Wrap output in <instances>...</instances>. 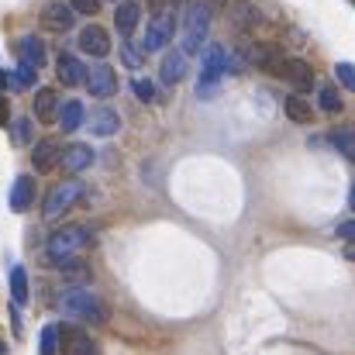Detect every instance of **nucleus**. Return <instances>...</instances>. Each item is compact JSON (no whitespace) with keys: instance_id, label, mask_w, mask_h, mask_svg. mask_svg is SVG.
<instances>
[{"instance_id":"4","label":"nucleus","mask_w":355,"mask_h":355,"mask_svg":"<svg viewBox=\"0 0 355 355\" xmlns=\"http://www.w3.org/2000/svg\"><path fill=\"white\" fill-rule=\"evenodd\" d=\"M83 193H87V187H83L80 180H62V183H55V187L49 190L45 204H42V218H45V221H59L62 214L73 211V204H76Z\"/></svg>"},{"instance_id":"20","label":"nucleus","mask_w":355,"mask_h":355,"mask_svg":"<svg viewBox=\"0 0 355 355\" xmlns=\"http://www.w3.org/2000/svg\"><path fill=\"white\" fill-rule=\"evenodd\" d=\"M138 17H141V7H138V0H121L118 10H114V28H118L121 35L128 38V35L135 31Z\"/></svg>"},{"instance_id":"16","label":"nucleus","mask_w":355,"mask_h":355,"mask_svg":"<svg viewBox=\"0 0 355 355\" xmlns=\"http://www.w3.org/2000/svg\"><path fill=\"white\" fill-rule=\"evenodd\" d=\"M159 76H162L166 87H176V83L187 76V52H183V49H169V52L162 55V69H159Z\"/></svg>"},{"instance_id":"22","label":"nucleus","mask_w":355,"mask_h":355,"mask_svg":"<svg viewBox=\"0 0 355 355\" xmlns=\"http://www.w3.org/2000/svg\"><path fill=\"white\" fill-rule=\"evenodd\" d=\"M232 21H235V28H255L259 24V10H255V3L252 0H235L232 3Z\"/></svg>"},{"instance_id":"35","label":"nucleus","mask_w":355,"mask_h":355,"mask_svg":"<svg viewBox=\"0 0 355 355\" xmlns=\"http://www.w3.org/2000/svg\"><path fill=\"white\" fill-rule=\"evenodd\" d=\"M7 121H10V107H7V101L0 97V124L7 128Z\"/></svg>"},{"instance_id":"31","label":"nucleus","mask_w":355,"mask_h":355,"mask_svg":"<svg viewBox=\"0 0 355 355\" xmlns=\"http://www.w3.org/2000/svg\"><path fill=\"white\" fill-rule=\"evenodd\" d=\"M335 76H338L342 87H349V90L355 94V66L352 62H338V66H335Z\"/></svg>"},{"instance_id":"14","label":"nucleus","mask_w":355,"mask_h":355,"mask_svg":"<svg viewBox=\"0 0 355 355\" xmlns=\"http://www.w3.org/2000/svg\"><path fill=\"white\" fill-rule=\"evenodd\" d=\"M87 128H90V135H97V138H111V135H118L121 131L118 111H111V107H97V111H90V114H87Z\"/></svg>"},{"instance_id":"28","label":"nucleus","mask_w":355,"mask_h":355,"mask_svg":"<svg viewBox=\"0 0 355 355\" xmlns=\"http://www.w3.org/2000/svg\"><path fill=\"white\" fill-rule=\"evenodd\" d=\"M38 352H42V355H59V328H55V324H49V328L42 331Z\"/></svg>"},{"instance_id":"40","label":"nucleus","mask_w":355,"mask_h":355,"mask_svg":"<svg viewBox=\"0 0 355 355\" xmlns=\"http://www.w3.org/2000/svg\"><path fill=\"white\" fill-rule=\"evenodd\" d=\"M162 3H166V0H152V7H155V10H162Z\"/></svg>"},{"instance_id":"39","label":"nucleus","mask_w":355,"mask_h":355,"mask_svg":"<svg viewBox=\"0 0 355 355\" xmlns=\"http://www.w3.org/2000/svg\"><path fill=\"white\" fill-rule=\"evenodd\" d=\"M349 207H352V211H355V187H352V190H349Z\"/></svg>"},{"instance_id":"8","label":"nucleus","mask_w":355,"mask_h":355,"mask_svg":"<svg viewBox=\"0 0 355 355\" xmlns=\"http://www.w3.org/2000/svg\"><path fill=\"white\" fill-rule=\"evenodd\" d=\"M87 90H90V97H101V101L114 97L118 94V73L107 62H97L94 69H87Z\"/></svg>"},{"instance_id":"34","label":"nucleus","mask_w":355,"mask_h":355,"mask_svg":"<svg viewBox=\"0 0 355 355\" xmlns=\"http://www.w3.org/2000/svg\"><path fill=\"white\" fill-rule=\"evenodd\" d=\"M335 232H338V238H345V241H355V221H342Z\"/></svg>"},{"instance_id":"17","label":"nucleus","mask_w":355,"mask_h":355,"mask_svg":"<svg viewBox=\"0 0 355 355\" xmlns=\"http://www.w3.org/2000/svg\"><path fill=\"white\" fill-rule=\"evenodd\" d=\"M59 111H62L59 94H55L52 87H42V90L35 94V118L42 121V124H52V121H59Z\"/></svg>"},{"instance_id":"38","label":"nucleus","mask_w":355,"mask_h":355,"mask_svg":"<svg viewBox=\"0 0 355 355\" xmlns=\"http://www.w3.org/2000/svg\"><path fill=\"white\" fill-rule=\"evenodd\" d=\"M345 259H349V262H355V241H349V245H345Z\"/></svg>"},{"instance_id":"3","label":"nucleus","mask_w":355,"mask_h":355,"mask_svg":"<svg viewBox=\"0 0 355 355\" xmlns=\"http://www.w3.org/2000/svg\"><path fill=\"white\" fill-rule=\"evenodd\" d=\"M90 241H94V238H90V232H87V228L69 225V228H62V232H55V235L49 238L45 252H49V259H52L55 266H62V262L76 259V252H83Z\"/></svg>"},{"instance_id":"23","label":"nucleus","mask_w":355,"mask_h":355,"mask_svg":"<svg viewBox=\"0 0 355 355\" xmlns=\"http://www.w3.org/2000/svg\"><path fill=\"white\" fill-rule=\"evenodd\" d=\"M83 121H87V111H83L80 101H66L62 104V111H59V128L62 131H76Z\"/></svg>"},{"instance_id":"29","label":"nucleus","mask_w":355,"mask_h":355,"mask_svg":"<svg viewBox=\"0 0 355 355\" xmlns=\"http://www.w3.org/2000/svg\"><path fill=\"white\" fill-rule=\"evenodd\" d=\"M10 131H14V145H31V118H17Z\"/></svg>"},{"instance_id":"12","label":"nucleus","mask_w":355,"mask_h":355,"mask_svg":"<svg viewBox=\"0 0 355 355\" xmlns=\"http://www.w3.org/2000/svg\"><path fill=\"white\" fill-rule=\"evenodd\" d=\"M55 76H59L62 87H80V83H87V66H83L73 52H59V59H55Z\"/></svg>"},{"instance_id":"6","label":"nucleus","mask_w":355,"mask_h":355,"mask_svg":"<svg viewBox=\"0 0 355 355\" xmlns=\"http://www.w3.org/2000/svg\"><path fill=\"white\" fill-rule=\"evenodd\" d=\"M266 73H272V76L293 83L297 90H311V87H314V69H311L304 59H293V55H279V59H272Z\"/></svg>"},{"instance_id":"2","label":"nucleus","mask_w":355,"mask_h":355,"mask_svg":"<svg viewBox=\"0 0 355 355\" xmlns=\"http://www.w3.org/2000/svg\"><path fill=\"white\" fill-rule=\"evenodd\" d=\"M228 73V52L221 45H207L200 55V80H197V97H214L221 76Z\"/></svg>"},{"instance_id":"11","label":"nucleus","mask_w":355,"mask_h":355,"mask_svg":"<svg viewBox=\"0 0 355 355\" xmlns=\"http://www.w3.org/2000/svg\"><path fill=\"white\" fill-rule=\"evenodd\" d=\"M59 162H62V145H59L55 138L35 141V148H31V166H35V173H52Z\"/></svg>"},{"instance_id":"24","label":"nucleus","mask_w":355,"mask_h":355,"mask_svg":"<svg viewBox=\"0 0 355 355\" xmlns=\"http://www.w3.org/2000/svg\"><path fill=\"white\" fill-rule=\"evenodd\" d=\"M283 107H286V118L297 121V124H307V121L314 118V114H311V104H307V101H304L300 94L286 97V104H283Z\"/></svg>"},{"instance_id":"21","label":"nucleus","mask_w":355,"mask_h":355,"mask_svg":"<svg viewBox=\"0 0 355 355\" xmlns=\"http://www.w3.org/2000/svg\"><path fill=\"white\" fill-rule=\"evenodd\" d=\"M328 141L355 166V128H335V131H328Z\"/></svg>"},{"instance_id":"15","label":"nucleus","mask_w":355,"mask_h":355,"mask_svg":"<svg viewBox=\"0 0 355 355\" xmlns=\"http://www.w3.org/2000/svg\"><path fill=\"white\" fill-rule=\"evenodd\" d=\"M59 166H62L66 173H83V169L94 166V148L83 145V141H73V145L62 148V162H59Z\"/></svg>"},{"instance_id":"33","label":"nucleus","mask_w":355,"mask_h":355,"mask_svg":"<svg viewBox=\"0 0 355 355\" xmlns=\"http://www.w3.org/2000/svg\"><path fill=\"white\" fill-rule=\"evenodd\" d=\"M69 3H73L80 14H94V10L101 7V0H69Z\"/></svg>"},{"instance_id":"25","label":"nucleus","mask_w":355,"mask_h":355,"mask_svg":"<svg viewBox=\"0 0 355 355\" xmlns=\"http://www.w3.org/2000/svg\"><path fill=\"white\" fill-rule=\"evenodd\" d=\"M10 297H14L17 307L28 300V272H24V266H14L10 269Z\"/></svg>"},{"instance_id":"26","label":"nucleus","mask_w":355,"mask_h":355,"mask_svg":"<svg viewBox=\"0 0 355 355\" xmlns=\"http://www.w3.org/2000/svg\"><path fill=\"white\" fill-rule=\"evenodd\" d=\"M35 80H38V69L28 66V62H21V66L10 73V90H28V87H35Z\"/></svg>"},{"instance_id":"36","label":"nucleus","mask_w":355,"mask_h":355,"mask_svg":"<svg viewBox=\"0 0 355 355\" xmlns=\"http://www.w3.org/2000/svg\"><path fill=\"white\" fill-rule=\"evenodd\" d=\"M200 3H207V7H211V10H218V7H228V3H232V0H200Z\"/></svg>"},{"instance_id":"19","label":"nucleus","mask_w":355,"mask_h":355,"mask_svg":"<svg viewBox=\"0 0 355 355\" xmlns=\"http://www.w3.org/2000/svg\"><path fill=\"white\" fill-rule=\"evenodd\" d=\"M17 55H21V62L42 69V62H45V42H42L38 35H24V38L17 42Z\"/></svg>"},{"instance_id":"27","label":"nucleus","mask_w":355,"mask_h":355,"mask_svg":"<svg viewBox=\"0 0 355 355\" xmlns=\"http://www.w3.org/2000/svg\"><path fill=\"white\" fill-rule=\"evenodd\" d=\"M318 104H321V111H324V114H338V111H342V97H338V90H335V87H321Z\"/></svg>"},{"instance_id":"5","label":"nucleus","mask_w":355,"mask_h":355,"mask_svg":"<svg viewBox=\"0 0 355 355\" xmlns=\"http://www.w3.org/2000/svg\"><path fill=\"white\" fill-rule=\"evenodd\" d=\"M207 31H211V7L207 3H193L187 10V24H183V52H200V45L207 42Z\"/></svg>"},{"instance_id":"13","label":"nucleus","mask_w":355,"mask_h":355,"mask_svg":"<svg viewBox=\"0 0 355 355\" xmlns=\"http://www.w3.org/2000/svg\"><path fill=\"white\" fill-rule=\"evenodd\" d=\"M80 49H83L87 55H94V59H104V55L111 52V35H107L101 24H87V28L80 31Z\"/></svg>"},{"instance_id":"1","label":"nucleus","mask_w":355,"mask_h":355,"mask_svg":"<svg viewBox=\"0 0 355 355\" xmlns=\"http://www.w3.org/2000/svg\"><path fill=\"white\" fill-rule=\"evenodd\" d=\"M59 307H62L66 318L83 321V324H107V318H111V314H107V304H104L97 293H90L87 286H69V290H62Z\"/></svg>"},{"instance_id":"30","label":"nucleus","mask_w":355,"mask_h":355,"mask_svg":"<svg viewBox=\"0 0 355 355\" xmlns=\"http://www.w3.org/2000/svg\"><path fill=\"white\" fill-rule=\"evenodd\" d=\"M131 90H135V97H138L141 104H148V101L155 97V87H152V80H148V76H135Z\"/></svg>"},{"instance_id":"7","label":"nucleus","mask_w":355,"mask_h":355,"mask_svg":"<svg viewBox=\"0 0 355 355\" xmlns=\"http://www.w3.org/2000/svg\"><path fill=\"white\" fill-rule=\"evenodd\" d=\"M176 7H169V10H159L155 14V21L148 24V31H145V38H141V52H159V49H166L169 42H173V31H176Z\"/></svg>"},{"instance_id":"18","label":"nucleus","mask_w":355,"mask_h":355,"mask_svg":"<svg viewBox=\"0 0 355 355\" xmlns=\"http://www.w3.org/2000/svg\"><path fill=\"white\" fill-rule=\"evenodd\" d=\"M31 204H35V180L31 176H17L14 187H10V211L24 214Z\"/></svg>"},{"instance_id":"32","label":"nucleus","mask_w":355,"mask_h":355,"mask_svg":"<svg viewBox=\"0 0 355 355\" xmlns=\"http://www.w3.org/2000/svg\"><path fill=\"white\" fill-rule=\"evenodd\" d=\"M141 55H145L141 49H135V45H128V42L121 45V59H124L128 69H138V66H141Z\"/></svg>"},{"instance_id":"10","label":"nucleus","mask_w":355,"mask_h":355,"mask_svg":"<svg viewBox=\"0 0 355 355\" xmlns=\"http://www.w3.org/2000/svg\"><path fill=\"white\" fill-rule=\"evenodd\" d=\"M59 352L62 355H97V342L80 328H59Z\"/></svg>"},{"instance_id":"37","label":"nucleus","mask_w":355,"mask_h":355,"mask_svg":"<svg viewBox=\"0 0 355 355\" xmlns=\"http://www.w3.org/2000/svg\"><path fill=\"white\" fill-rule=\"evenodd\" d=\"M10 87V73L7 69H0V90H7Z\"/></svg>"},{"instance_id":"9","label":"nucleus","mask_w":355,"mask_h":355,"mask_svg":"<svg viewBox=\"0 0 355 355\" xmlns=\"http://www.w3.org/2000/svg\"><path fill=\"white\" fill-rule=\"evenodd\" d=\"M42 24L49 31H69L76 24V7L73 3H62V0H49L42 7Z\"/></svg>"},{"instance_id":"41","label":"nucleus","mask_w":355,"mask_h":355,"mask_svg":"<svg viewBox=\"0 0 355 355\" xmlns=\"http://www.w3.org/2000/svg\"><path fill=\"white\" fill-rule=\"evenodd\" d=\"M0 355H7V352H3V345H0Z\"/></svg>"}]
</instances>
